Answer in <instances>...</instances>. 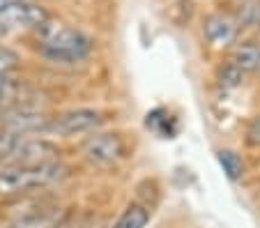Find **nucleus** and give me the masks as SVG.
Wrapping results in <instances>:
<instances>
[{"label": "nucleus", "mask_w": 260, "mask_h": 228, "mask_svg": "<svg viewBox=\"0 0 260 228\" xmlns=\"http://www.w3.org/2000/svg\"><path fill=\"white\" fill-rule=\"evenodd\" d=\"M37 46L40 53L53 62H79L90 55L92 40L79 28L44 21L37 28Z\"/></svg>", "instance_id": "1"}, {"label": "nucleus", "mask_w": 260, "mask_h": 228, "mask_svg": "<svg viewBox=\"0 0 260 228\" xmlns=\"http://www.w3.org/2000/svg\"><path fill=\"white\" fill-rule=\"evenodd\" d=\"M67 178V166L55 161L44 166H21L3 164L0 166V199H12L35 189H44Z\"/></svg>", "instance_id": "2"}, {"label": "nucleus", "mask_w": 260, "mask_h": 228, "mask_svg": "<svg viewBox=\"0 0 260 228\" xmlns=\"http://www.w3.org/2000/svg\"><path fill=\"white\" fill-rule=\"evenodd\" d=\"M44 21H49V12L37 3L28 0L0 3V37H7L19 30H37Z\"/></svg>", "instance_id": "3"}, {"label": "nucleus", "mask_w": 260, "mask_h": 228, "mask_svg": "<svg viewBox=\"0 0 260 228\" xmlns=\"http://www.w3.org/2000/svg\"><path fill=\"white\" fill-rule=\"evenodd\" d=\"M81 154L92 166H111L124 157V141L120 134L92 132V136L81 143Z\"/></svg>", "instance_id": "4"}, {"label": "nucleus", "mask_w": 260, "mask_h": 228, "mask_svg": "<svg viewBox=\"0 0 260 228\" xmlns=\"http://www.w3.org/2000/svg\"><path fill=\"white\" fill-rule=\"evenodd\" d=\"M104 122L102 113L94 109H74L64 111V113L51 118L46 132L55 136H79V134H92L94 129H99V124Z\"/></svg>", "instance_id": "5"}, {"label": "nucleus", "mask_w": 260, "mask_h": 228, "mask_svg": "<svg viewBox=\"0 0 260 228\" xmlns=\"http://www.w3.org/2000/svg\"><path fill=\"white\" fill-rule=\"evenodd\" d=\"M60 161V148L46 139H32L21 136L14 152L10 154L5 164H21V166H44Z\"/></svg>", "instance_id": "6"}, {"label": "nucleus", "mask_w": 260, "mask_h": 228, "mask_svg": "<svg viewBox=\"0 0 260 228\" xmlns=\"http://www.w3.org/2000/svg\"><path fill=\"white\" fill-rule=\"evenodd\" d=\"M64 219L67 212L58 203L40 201V203H30L23 212L16 214L7 228H58Z\"/></svg>", "instance_id": "7"}, {"label": "nucleus", "mask_w": 260, "mask_h": 228, "mask_svg": "<svg viewBox=\"0 0 260 228\" xmlns=\"http://www.w3.org/2000/svg\"><path fill=\"white\" fill-rule=\"evenodd\" d=\"M237 28L240 23L228 14H210L203 21V35L214 46H228L237 37Z\"/></svg>", "instance_id": "8"}, {"label": "nucleus", "mask_w": 260, "mask_h": 228, "mask_svg": "<svg viewBox=\"0 0 260 228\" xmlns=\"http://www.w3.org/2000/svg\"><path fill=\"white\" fill-rule=\"evenodd\" d=\"M231 62L244 74H260V42H240L231 53Z\"/></svg>", "instance_id": "9"}, {"label": "nucleus", "mask_w": 260, "mask_h": 228, "mask_svg": "<svg viewBox=\"0 0 260 228\" xmlns=\"http://www.w3.org/2000/svg\"><path fill=\"white\" fill-rule=\"evenodd\" d=\"M216 161L221 164L226 178L233 180V182H237V180L244 175V161H242V157L235 150H219V152H216Z\"/></svg>", "instance_id": "10"}, {"label": "nucleus", "mask_w": 260, "mask_h": 228, "mask_svg": "<svg viewBox=\"0 0 260 228\" xmlns=\"http://www.w3.org/2000/svg\"><path fill=\"white\" fill-rule=\"evenodd\" d=\"M147 219H150V212H147L143 205L132 203L127 210L122 212V217L115 221L113 228H145Z\"/></svg>", "instance_id": "11"}, {"label": "nucleus", "mask_w": 260, "mask_h": 228, "mask_svg": "<svg viewBox=\"0 0 260 228\" xmlns=\"http://www.w3.org/2000/svg\"><path fill=\"white\" fill-rule=\"evenodd\" d=\"M216 81H219L221 88H237V85L244 81V72L228 60L223 67H219V72H216Z\"/></svg>", "instance_id": "12"}, {"label": "nucleus", "mask_w": 260, "mask_h": 228, "mask_svg": "<svg viewBox=\"0 0 260 228\" xmlns=\"http://www.w3.org/2000/svg\"><path fill=\"white\" fill-rule=\"evenodd\" d=\"M19 64H21V55L14 49H10V46L0 44V76H7L12 72H16Z\"/></svg>", "instance_id": "13"}, {"label": "nucleus", "mask_w": 260, "mask_h": 228, "mask_svg": "<svg viewBox=\"0 0 260 228\" xmlns=\"http://www.w3.org/2000/svg\"><path fill=\"white\" fill-rule=\"evenodd\" d=\"M242 25H251V28H260V0H249L240 12V21Z\"/></svg>", "instance_id": "14"}, {"label": "nucleus", "mask_w": 260, "mask_h": 228, "mask_svg": "<svg viewBox=\"0 0 260 228\" xmlns=\"http://www.w3.org/2000/svg\"><path fill=\"white\" fill-rule=\"evenodd\" d=\"M21 136L14 134V132H10V129L0 127V161H7L10 159V154L14 152L16 143H19Z\"/></svg>", "instance_id": "15"}, {"label": "nucleus", "mask_w": 260, "mask_h": 228, "mask_svg": "<svg viewBox=\"0 0 260 228\" xmlns=\"http://www.w3.org/2000/svg\"><path fill=\"white\" fill-rule=\"evenodd\" d=\"M14 97V85L7 76H0V111H5V104Z\"/></svg>", "instance_id": "16"}, {"label": "nucleus", "mask_w": 260, "mask_h": 228, "mask_svg": "<svg viewBox=\"0 0 260 228\" xmlns=\"http://www.w3.org/2000/svg\"><path fill=\"white\" fill-rule=\"evenodd\" d=\"M246 143L249 145H260V115H255L253 122L249 124V132H246Z\"/></svg>", "instance_id": "17"}, {"label": "nucleus", "mask_w": 260, "mask_h": 228, "mask_svg": "<svg viewBox=\"0 0 260 228\" xmlns=\"http://www.w3.org/2000/svg\"><path fill=\"white\" fill-rule=\"evenodd\" d=\"M0 127H3V111H0Z\"/></svg>", "instance_id": "18"}, {"label": "nucleus", "mask_w": 260, "mask_h": 228, "mask_svg": "<svg viewBox=\"0 0 260 228\" xmlns=\"http://www.w3.org/2000/svg\"><path fill=\"white\" fill-rule=\"evenodd\" d=\"M0 3H10V0H0Z\"/></svg>", "instance_id": "19"}]
</instances>
